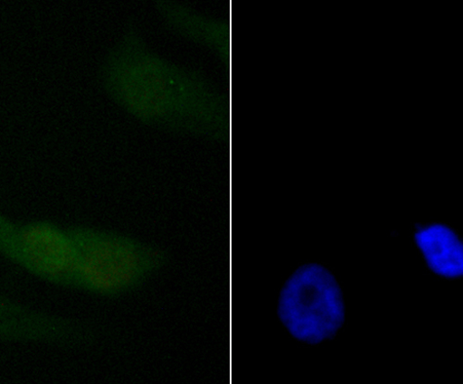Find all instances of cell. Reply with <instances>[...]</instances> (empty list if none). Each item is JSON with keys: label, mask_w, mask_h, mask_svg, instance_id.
Masks as SVG:
<instances>
[{"label": "cell", "mask_w": 463, "mask_h": 384, "mask_svg": "<svg viewBox=\"0 0 463 384\" xmlns=\"http://www.w3.org/2000/svg\"><path fill=\"white\" fill-rule=\"evenodd\" d=\"M157 10L179 34L203 45L225 61L230 52L231 32L226 19L205 14L174 0H161Z\"/></svg>", "instance_id": "5b68a950"}, {"label": "cell", "mask_w": 463, "mask_h": 384, "mask_svg": "<svg viewBox=\"0 0 463 384\" xmlns=\"http://www.w3.org/2000/svg\"><path fill=\"white\" fill-rule=\"evenodd\" d=\"M9 255L29 270L47 280L76 284L79 255L70 233L44 222L29 224L19 229H10Z\"/></svg>", "instance_id": "277c9868"}, {"label": "cell", "mask_w": 463, "mask_h": 384, "mask_svg": "<svg viewBox=\"0 0 463 384\" xmlns=\"http://www.w3.org/2000/svg\"><path fill=\"white\" fill-rule=\"evenodd\" d=\"M415 239L436 273L449 277L462 275V244L452 229L432 224L419 229Z\"/></svg>", "instance_id": "8992f818"}, {"label": "cell", "mask_w": 463, "mask_h": 384, "mask_svg": "<svg viewBox=\"0 0 463 384\" xmlns=\"http://www.w3.org/2000/svg\"><path fill=\"white\" fill-rule=\"evenodd\" d=\"M278 314L298 341L317 344L334 337L345 321L340 286L319 263H307L289 276L279 297Z\"/></svg>", "instance_id": "3957f363"}, {"label": "cell", "mask_w": 463, "mask_h": 384, "mask_svg": "<svg viewBox=\"0 0 463 384\" xmlns=\"http://www.w3.org/2000/svg\"><path fill=\"white\" fill-rule=\"evenodd\" d=\"M70 234L79 255L76 284L92 291H127L165 263L162 250L135 239L87 229H75Z\"/></svg>", "instance_id": "7a4b0ae2"}, {"label": "cell", "mask_w": 463, "mask_h": 384, "mask_svg": "<svg viewBox=\"0 0 463 384\" xmlns=\"http://www.w3.org/2000/svg\"><path fill=\"white\" fill-rule=\"evenodd\" d=\"M103 76L113 99L144 124L214 141L228 135L222 89L203 72L153 51L135 30L113 49Z\"/></svg>", "instance_id": "6da1fadb"}]
</instances>
